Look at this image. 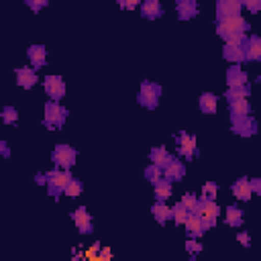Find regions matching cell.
Returning a JSON list of instances; mask_svg holds the SVG:
<instances>
[{"label":"cell","mask_w":261,"mask_h":261,"mask_svg":"<svg viewBox=\"0 0 261 261\" xmlns=\"http://www.w3.org/2000/svg\"><path fill=\"white\" fill-rule=\"evenodd\" d=\"M251 190H253V194L255 192L261 194V179H251Z\"/></svg>","instance_id":"cell-42"},{"label":"cell","mask_w":261,"mask_h":261,"mask_svg":"<svg viewBox=\"0 0 261 261\" xmlns=\"http://www.w3.org/2000/svg\"><path fill=\"white\" fill-rule=\"evenodd\" d=\"M243 4H245V8L251 10V12L261 10V0H243Z\"/></svg>","instance_id":"cell-37"},{"label":"cell","mask_w":261,"mask_h":261,"mask_svg":"<svg viewBox=\"0 0 261 261\" xmlns=\"http://www.w3.org/2000/svg\"><path fill=\"white\" fill-rule=\"evenodd\" d=\"M188 216H190V210H188L181 202H177V204L171 208V218L175 220V224H186Z\"/></svg>","instance_id":"cell-28"},{"label":"cell","mask_w":261,"mask_h":261,"mask_svg":"<svg viewBox=\"0 0 261 261\" xmlns=\"http://www.w3.org/2000/svg\"><path fill=\"white\" fill-rule=\"evenodd\" d=\"M198 200H200V198H196L194 194H184V196H181V204H184V206H186L190 212H194V210H196Z\"/></svg>","instance_id":"cell-35"},{"label":"cell","mask_w":261,"mask_h":261,"mask_svg":"<svg viewBox=\"0 0 261 261\" xmlns=\"http://www.w3.org/2000/svg\"><path fill=\"white\" fill-rule=\"evenodd\" d=\"M216 192H218V186H216L214 181H206L204 188H202V198H210V200H214Z\"/></svg>","instance_id":"cell-34"},{"label":"cell","mask_w":261,"mask_h":261,"mask_svg":"<svg viewBox=\"0 0 261 261\" xmlns=\"http://www.w3.org/2000/svg\"><path fill=\"white\" fill-rule=\"evenodd\" d=\"M149 157H151V163H155V165H159V167H165V165L173 159V155H169L163 147H153L151 153H149Z\"/></svg>","instance_id":"cell-24"},{"label":"cell","mask_w":261,"mask_h":261,"mask_svg":"<svg viewBox=\"0 0 261 261\" xmlns=\"http://www.w3.org/2000/svg\"><path fill=\"white\" fill-rule=\"evenodd\" d=\"M184 175H186V165H184L177 157H173V159L163 167V177H167L169 181H179Z\"/></svg>","instance_id":"cell-11"},{"label":"cell","mask_w":261,"mask_h":261,"mask_svg":"<svg viewBox=\"0 0 261 261\" xmlns=\"http://www.w3.org/2000/svg\"><path fill=\"white\" fill-rule=\"evenodd\" d=\"M145 177L151 181V184H155V181H159L161 177H163V167H159V165H155V163H151V165H147L145 167Z\"/></svg>","instance_id":"cell-29"},{"label":"cell","mask_w":261,"mask_h":261,"mask_svg":"<svg viewBox=\"0 0 261 261\" xmlns=\"http://www.w3.org/2000/svg\"><path fill=\"white\" fill-rule=\"evenodd\" d=\"M243 6V0H216V18L224 16H239Z\"/></svg>","instance_id":"cell-10"},{"label":"cell","mask_w":261,"mask_h":261,"mask_svg":"<svg viewBox=\"0 0 261 261\" xmlns=\"http://www.w3.org/2000/svg\"><path fill=\"white\" fill-rule=\"evenodd\" d=\"M249 31V22L241 16H224L216 22V33H245Z\"/></svg>","instance_id":"cell-6"},{"label":"cell","mask_w":261,"mask_h":261,"mask_svg":"<svg viewBox=\"0 0 261 261\" xmlns=\"http://www.w3.org/2000/svg\"><path fill=\"white\" fill-rule=\"evenodd\" d=\"M243 49H245V59L247 61H257L261 59V37H249L245 43H243Z\"/></svg>","instance_id":"cell-12"},{"label":"cell","mask_w":261,"mask_h":261,"mask_svg":"<svg viewBox=\"0 0 261 261\" xmlns=\"http://www.w3.org/2000/svg\"><path fill=\"white\" fill-rule=\"evenodd\" d=\"M75 157H77V153H75V149L69 147V145H57V147L53 149V153H51L53 163H55L57 167H63V169H69V167L75 163Z\"/></svg>","instance_id":"cell-5"},{"label":"cell","mask_w":261,"mask_h":261,"mask_svg":"<svg viewBox=\"0 0 261 261\" xmlns=\"http://www.w3.org/2000/svg\"><path fill=\"white\" fill-rule=\"evenodd\" d=\"M0 149H2V155H4V157H8V155H10V151H8V145H6L4 141L0 143Z\"/></svg>","instance_id":"cell-43"},{"label":"cell","mask_w":261,"mask_h":261,"mask_svg":"<svg viewBox=\"0 0 261 261\" xmlns=\"http://www.w3.org/2000/svg\"><path fill=\"white\" fill-rule=\"evenodd\" d=\"M71 218H73V222H75V226H77L80 232L90 234V232L94 230V228H92V218H90V214H88L86 208H77V210L71 214Z\"/></svg>","instance_id":"cell-13"},{"label":"cell","mask_w":261,"mask_h":261,"mask_svg":"<svg viewBox=\"0 0 261 261\" xmlns=\"http://www.w3.org/2000/svg\"><path fill=\"white\" fill-rule=\"evenodd\" d=\"M184 226H186V232H188L190 239L200 237V234L206 232V228H204V224H202V220H200V216L196 212H190V216H188V220H186Z\"/></svg>","instance_id":"cell-17"},{"label":"cell","mask_w":261,"mask_h":261,"mask_svg":"<svg viewBox=\"0 0 261 261\" xmlns=\"http://www.w3.org/2000/svg\"><path fill=\"white\" fill-rule=\"evenodd\" d=\"M71 181V173H69V169H51V171H47L45 173V184H47V190H49V194L51 196H55V198H59V194L67 188V184Z\"/></svg>","instance_id":"cell-1"},{"label":"cell","mask_w":261,"mask_h":261,"mask_svg":"<svg viewBox=\"0 0 261 261\" xmlns=\"http://www.w3.org/2000/svg\"><path fill=\"white\" fill-rule=\"evenodd\" d=\"M45 92L51 100H61L65 94V82L59 75H47L45 77Z\"/></svg>","instance_id":"cell-9"},{"label":"cell","mask_w":261,"mask_h":261,"mask_svg":"<svg viewBox=\"0 0 261 261\" xmlns=\"http://www.w3.org/2000/svg\"><path fill=\"white\" fill-rule=\"evenodd\" d=\"M228 110H230V118L247 116V114L251 112V104L247 102V98H237V100H228Z\"/></svg>","instance_id":"cell-21"},{"label":"cell","mask_w":261,"mask_h":261,"mask_svg":"<svg viewBox=\"0 0 261 261\" xmlns=\"http://www.w3.org/2000/svg\"><path fill=\"white\" fill-rule=\"evenodd\" d=\"M222 57L226 59V61H232V63H241V61H245V49L241 47V45H224L222 47Z\"/></svg>","instance_id":"cell-22"},{"label":"cell","mask_w":261,"mask_h":261,"mask_svg":"<svg viewBox=\"0 0 261 261\" xmlns=\"http://www.w3.org/2000/svg\"><path fill=\"white\" fill-rule=\"evenodd\" d=\"M143 0H118V4L122 6V8H126V10H133L137 4H141Z\"/></svg>","instance_id":"cell-38"},{"label":"cell","mask_w":261,"mask_h":261,"mask_svg":"<svg viewBox=\"0 0 261 261\" xmlns=\"http://www.w3.org/2000/svg\"><path fill=\"white\" fill-rule=\"evenodd\" d=\"M196 14H198L196 0H177V16H179V20H190Z\"/></svg>","instance_id":"cell-19"},{"label":"cell","mask_w":261,"mask_h":261,"mask_svg":"<svg viewBox=\"0 0 261 261\" xmlns=\"http://www.w3.org/2000/svg\"><path fill=\"white\" fill-rule=\"evenodd\" d=\"M82 190H84L82 181L71 177V181H69V184H67V188L63 190V194H65V196H69V198H77V196L82 194Z\"/></svg>","instance_id":"cell-32"},{"label":"cell","mask_w":261,"mask_h":261,"mask_svg":"<svg viewBox=\"0 0 261 261\" xmlns=\"http://www.w3.org/2000/svg\"><path fill=\"white\" fill-rule=\"evenodd\" d=\"M27 55H29L31 65H33L35 69H41V67L45 65V61H47V51H45L43 45H31L29 51H27Z\"/></svg>","instance_id":"cell-14"},{"label":"cell","mask_w":261,"mask_h":261,"mask_svg":"<svg viewBox=\"0 0 261 261\" xmlns=\"http://www.w3.org/2000/svg\"><path fill=\"white\" fill-rule=\"evenodd\" d=\"M137 98H139V104H141V106L153 110V108H157V104H159L161 88H159L157 84L145 80V82L141 84V90H139V96H137Z\"/></svg>","instance_id":"cell-4"},{"label":"cell","mask_w":261,"mask_h":261,"mask_svg":"<svg viewBox=\"0 0 261 261\" xmlns=\"http://www.w3.org/2000/svg\"><path fill=\"white\" fill-rule=\"evenodd\" d=\"M232 120V133L241 135V137H253L257 133V122L253 116H239V118H230Z\"/></svg>","instance_id":"cell-8"},{"label":"cell","mask_w":261,"mask_h":261,"mask_svg":"<svg viewBox=\"0 0 261 261\" xmlns=\"http://www.w3.org/2000/svg\"><path fill=\"white\" fill-rule=\"evenodd\" d=\"M47 2H49V0H24V4H27L33 12H39L41 8H45V6H47Z\"/></svg>","instance_id":"cell-36"},{"label":"cell","mask_w":261,"mask_h":261,"mask_svg":"<svg viewBox=\"0 0 261 261\" xmlns=\"http://www.w3.org/2000/svg\"><path fill=\"white\" fill-rule=\"evenodd\" d=\"M194 212L200 216L204 228L208 230V228H212V226L216 224V218H218V204H216L214 200H210V198H200Z\"/></svg>","instance_id":"cell-3"},{"label":"cell","mask_w":261,"mask_h":261,"mask_svg":"<svg viewBox=\"0 0 261 261\" xmlns=\"http://www.w3.org/2000/svg\"><path fill=\"white\" fill-rule=\"evenodd\" d=\"M153 190H155L157 202H165V200L171 196V181H169L167 177H161L159 181L153 184Z\"/></svg>","instance_id":"cell-23"},{"label":"cell","mask_w":261,"mask_h":261,"mask_svg":"<svg viewBox=\"0 0 261 261\" xmlns=\"http://www.w3.org/2000/svg\"><path fill=\"white\" fill-rule=\"evenodd\" d=\"M224 220L228 226H241L243 222V210L239 206H228L226 208V214H224Z\"/></svg>","instance_id":"cell-27"},{"label":"cell","mask_w":261,"mask_h":261,"mask_svg":"<svg viewBox=\"0 0 261 261\" xmlns=\"http://www.w3.org/2000/svg\"><path fill=\"white\" fill-rule=\"evenodd\" d=\"M232 194H234V198L237 200H251V196H253V190H251V179H247V177H241V179H237L234 184H232Z\"/></svg>","instance_id":"cell-16"},{"label":"cell","mask_w":261,"mask_h":261,"mask_svg":"<svg viewBox=\"0 0 261 261\" xmlns=\"http://www.w3.org/2000/svg\"><path fill=\"white\" fill-rule=\"evenodd\" d=\"M16 82H18V86L24 88V90L33 88V86L37 84V73H35V69H33V67H18V69H16Z\"/></svg>","instance_id":"cell-15"},{"label":"cell","mask_w":261,"mask_h":261,"mask_svg":"<svg viewBox=\"0 0 261 261\" xmlns=\"http://www.w3.org/2000/svg\"><path fill=\"white\" fill-rule=\"evenodd\" d=\"M18 120V112L14 106H4L2 108V122L4 124H14Z\"/></svg>","instance_id":"cell-33"},{"label":"cell","mask_w":261,"mask_h":261,"mask_svg":"<svg viewBox=\"0 0 261 261\" xmlns=\"http://www.w3.org/2000/svg\"><path fill=\"white\" fill-rule=\"evenodd\" d=\"M220 37H222L228 45H241V47H243V43L247 41L245 33H220Z\"/></svg>","instance_id":"cell-31"},{"label":"cell","mask_w":261,"mask_h":261,"mask_svg":"<svg viewBox=\"0 0 261 261\" xmlns=\"http://www.w3.org/2000/svg\"><path fill=\"white\" fill-rule=\"evenodd\" d=\"M141 14L149 20H155L163 14V8H161V2L159 0H143L141 2Z\"/></svg>","instance_id":"cell-18"},{"label":"cell","mask_w":261,"mask_h":261,"mask_svg":"<svg viewBox=\"0 0 261 261\" xmlns=\"http://www.w3.org/2000/svg\"><path fill=\"white\" fill-rule=\"evenodd\" d=\"M226 84H228V88H234V86H249V84H247V73H245L239 65H232V67H228V71H226Z\"/></svg>","instance_id":"cell-20"},{"label":"cell","mask_w":261,"mask_h":261,"mask_svg":"<svg viewBox=\"0 0 261 261\" xmlns=\"http://www.w3.org/2000/svg\"><path fill=\"white\" fill-rule=\"evenodd\" d=\"M177 141V153L186 159H194L198 155V147H196V137L188 135V133H179L175 137Z\"/></svg>","instance_id":"cell-7"},{"label":"cell","mask_w":261,"mask_h":261,"mask_svg":"<svg viewBox=\"0 0 261 261\" xmlns=\"http://www.w3.org/2000/svg\"><path fill=\"white\" fill-rule=\"evenodd\" d=\"M151 212H153V216H155V220L159 224H165L171 218V208H167L165 202H155L153 208H151Z\"/></svg>","instance_id":"cell-25"},{"label":"cell","mask_w":261,"mask_h":261,"mask_svg":"<svg viewBox=\"0 0 261 261\" xmlns=\"http://www.w3.org/2000/svg\"><path fill=\"white\" fill-rule=\"evenodd\" d=\"M106 259H110V249H100L98 251V261H106Z\"/></svg>","instance_id":"cell-41"},{"label":"cell","mask_w":261,"mask_h":261,"mask_svg":"<svg viewBox=\"0 0 261 261\" xmlns=\"http://www.w3.org/2000/svg\"><path fill=\"white\" fill-rule=\"evenodd\" d=\"M67 118V110L63 106H59L57 100H51L45 104V116H43V124L53 130V128H61V124Z\"/></svg>","instance_id":"cell-2"},{"label":"cell","mask_w":261,"mask_h":261,"mask_svg":"<svg viewBox=\"0 0 261 261\" xmlns=\"http://www.w3.org/2000/svg\"><path fill=\"white\" fill-rule=\"evenodd\" d=\"M237 239H239V243H243L245 247H249V243H251V237H249L247 232H239V234H237Z\"/></svg>","instance_id":"cell-40"},{"label":"cell","mask_w":261,"mask_h":261,"mask_svg":"<svg viewBox=\"0 0 261 261\" xmlns=\"http://www.w3.org/2000/svg\"><path fill=\"white\" fill-rule=\"evenodd\" d=\"M249 96V86H234L226 90V100H237V98H247Z\"/></svg>","instance_id":"cell-30"},{"label":"cell","mask_w":261,"mask_h":261,"mask_svg":"<svg viewBox=\"0 0 261 261\" xmlns=\"http://www.w3.org/2000/svg\"><path fill=\"white\" fill-rule=\"evenodd\" d=\"M200 110L206 112V114H212L216 112V96L212 92H204L200 96Z\"/></svg>","instance_id":"cell-26"},{"label":"cell","mask_w":261,"mask_h":261,"mask_svg":"<svg viewBox=\"0 0 261 261\" xmlns=\"http://www.w3.org/2000/svg\"><path fill=\"white\" fill-rule=\"evenodd\" d=\"M186 249H188L190 253H200V251H202V245H198L196 241H188V243H186Z\"/></svg>","instance_id":"cell-39"}]
</instances>
